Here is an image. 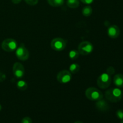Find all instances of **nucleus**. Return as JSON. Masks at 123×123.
I'll list each match as a JSON object with an SVG mask.
<instances>
[{
	"label": "nucleus",
	"instance_id": "f257e3e1",
	"mask_svg": "<svg viewBox=\"0 0 123 123\" xmlns=\"http://www.w3.org/2000/svg\"><path fill=\"white\" fill-rule=\"evenodd\" d=\"M123 97V92L118 88H112L107 90L105 92V97L112 103L120 102Z\"/></svg>",
	"mask_w": 123,
	"mask_h": 123
},
{
	"label": "nucleus",
	"instance_id": "f03ea898",
	"mask_svg": "<svg viewBox=\"0 0 123 123\" xmlns=\"http://www.w3.org/2000/svg\"><path fill=\"white\" fill-rule=\"evenodd\" d=\"M85 96L91 101H98L103 99V93L100 90L94 87L88 88L85 91Z\"/></svg>",
	"mask_w": 123,
	"mask_h": 123
},
{
	"label": "nucleus",
	"instance_id": "7ed1b4c3",
	"mask_svg": "<svg viewBox=\"0 0 123 123\" xmlns=\"http://www.w3.org/2000/svg\"><path fill=\"white\" fill-rule=\"evenodd\" d=\"M1 48L4 51L7 52H12L16 50L18 44L15 40L13 38H7L2 42Z\"/></svg>",
	"mask_w": 123,
	"mask_h": 123
},
{
	"label": "nucleus",
	"instance_id": "20e7f679",
	"mask_svg": "<svg viewBox=\"0 0 123 123\" xmlns=\"http://www.w3.org/2000/svg\"><path fill=\"white\" fill-rule=\"evenodd\" d=\"M98 87L102 89L107 88L111 84V78L108 73H102L99 76L97 81Z\"/></svg>",
	"mask_w": 123,
	"mask_h": 123
},
{
	"label": "nucleus",
	"instance_id": "39448f33",
	"mask_svg": "<svg viewBox=\"0 0 123 123\" xmlns=\"http://www.w3.org/2000/svg\"><path fill=\"white\" fill-rule=\"evenodd\" d=\"M66 45H67L66 41L60 37L54 38L50 43V46L52 49L57 52L63 50L66 48Z\"/></svg>",
	"mask_w": 123,
	"mask_h": 123
},
{
	"label": "nucleus",
	"instance_id": "423d86ee",
	"mask_svg": "<svg viewBox=\"0 0 123 123\" xmlns=\"http://www.w3.org/2000/svg\"><path fill=\"white\" fill-rule=\"evenodd\" d=\"M93 50V46L92 43L88 41L81 42L78 46V52L79 54L82 55H87L91 54Z\"/></svg>",
	"mask_w": 123,
	"mask_h": 123
},
{
	"label": "nucleus",
	"instance_id": "0eeeda50",
	"mask_svg": "<svg viewBox=\"0 0 123 123\" xmlns=\"http://www.w3.org/2000/svg\"><path fill=\"white\" fill-rule=\"evenodd\" d=\"M16 55L19 60L21 61H26L29 58L30 53L24 44L21 43L16 50Z\"/></svg>",
	"mask_w": 123,
	"mask_h": 123
},
{
	"label": "nucleus",
	"instance_id": "6e6552de",
	"mask_svg": "<svg viewBox=\"0 0 123 123\" xmlns=\"http://www.w3.org/2000/svg\"><path fill=\"white\" fill-rule=\"evenodd\" d=\"M56 79L61 84H66V83L69 82L72 79V74L70 71L61 70L58 73L56 76Z\"/></svg>",
	"mask_w": 123,
	"mask_h": 123
},
{
	"label": "nucleus",
	"instance_id": "1a4fd4ad",
	"mask_svg": "<svg viewBox=\"0 0 123 123\" xmlns=\"http://www.w3.org/2000/svg\"><path fill=\"white\" fill-rule=\"evenodd\" d=\"M13 73L14 76L18 79L22 78L25 74L24 66L20 62H15L13 66Z\"/></svg>",
	"mask_w": 123,
	"mask_h": 123
},
{
	"label": "nucleus",
	"instance_id": "9d476101",
	"mask_svg": "<svg viewBox=\"0 0 123 123\" xmlns=\"http://www.w3.org/2000/svg\"><path fill=\"white\" fill-rule=\"evenodd\" d=\"M120 34V28L115 25H112L108 29V35L110 38H117L118 37Z\"/></svg>",
	"mask_w": 123,
	"mask_h": 123
},
{
	"label": "nucleus",
	"instance_id": "9b49d317",
	"mask_svg": "<svg viewBox=\"0 0 123 123\" xmlns=\"http://www.w3.org/2000/svg\"><path fill=\"white\" fill-rule=\"evenodd\" d=\"M97 102L96 107L99 111H106L109 109V105L106 101L101 99L100 100L97 101Z\"/></svg>",
	"mask_w": 123,
	"mask_h": 123
},
{
	"label": "nucleus",
	"instance_id": "f8f14e48",
	"mask_svg": "<svg viewBox=\"0 0 123 123\" xmlns=\"http://www.w3.org/2000/svg\"><path fill=\"white\" fill-rule=\"evenodd\" d=\"M114 84L118 88L123 87V74H117L114 76Z\"/></svg>",
	"mask_w": 123,
	"mask_h": 123
},
{
	"label": "nucleus",
	"instance_id": "ddd939ff",
	"mask_svg": "<svg viewBox=\"0 0 123 123\" xmlns=\"http://www.w3.org/2000/svg\"><path fill=\"white\" fill-rule=\"evenodd\" d=\"M47 1L50 6L57 7L62 6L64 3L65 0H47Z\"/></svg>",
	"mask_w": 123,
	"mask_h": 123
},
{
	"label": "nucleus",
	"instance_id": "4468645a",
	"mask_svg": "<svg viewBox=\"0 0 123 123\" xmlns=\"http://www.w3.org/2000/svg\"><path fill=\"white\" fill-rule=\"evenodd\" d=\"M67 5L71 8H78L79 6V0H67Z\"/></svg>",
	"mask_w": 123,
	"mask_h": 123
},
{
	"label": "nucleus",
	"instance_id": "2eb2a0df",
	"mask_svg": "<svg viewBox=\"0 0 123 123\" xmlns=\"http://www.w3.org/2000/svg\"><path fill=\"white\" fill-rule=\"evenodd\" d=\"M82 14L84 16L88 17L91 15L92 13V7L90 6H86L83 8L82 11Z\"/></svg>",
	"mask_w": 123,
	"mask_h": 123
},
{
	"label": "nucleus",
	"instance_id": "dca6fc26",
	"mask_svg": "<svg viewBox=\"0 0 123 123\" xmlns=\"http://www.w3.org/2000/svg\"><path fill=\"white\" fill-rule=\"evenodd\" d=\"M17 87L20 91H25L28 88V84L25 80H20L17 82Z\"/></svg>",
	"mask_w": 123,
	"mask_h": 123
},
{
	"label": "nucleus",
	"instance_id": "f3484780",
	"mask_svg": "<svg viewBox=\"0 0 123 123\" xmlns=\"http://www.w3.org/2000/svg\"><path fill=\"white\" fill-rule=\"evenodd\" d=\"M80 67L78 64L73 63L70 66V72L73 73V74H76V73L79 72V71L80 70Z\"/></svg>",
	"mask_w": 123,
	"mask_h": 123
},
{
	"label": "nucleus",
	"instance_id": "a211bd4d",
	"mask_svg": "<svg viewBox=\"0 0 123 123\" xmlns=\"http://www.w3.org/2000/svg\"><path fill=\"white\" fill-rule=\"evenodd\" d=\"M79 55V52L77 51L76 50H72L71 51H70L69 54H68V56H69L71 60H76V59L78 58Z\"/></svg>",
	"mask_w": 123,
	"mask_h": 123
},
{
	"label": "nucleus",
	"instance_id": "6ab92c4d",
	"mask_svg": "<svg viewBox=\"0 0 123 123\" xmlns=\"http://www.w3.org/2000/svg\"><path fill=\"white\" fill-rule=\"evenodd\" d=\"M24 1L30 6H36L38 2V0H24Z\"/></svg>",
	"mask_w": 123,
	"mask_h": 123
},
{
	"label": "nucleus",
	"instance_id": "aec40b11",
	"mask_svg": "<svg viewBox=\"0 0 123 123\" xmlns=\"http://www.w3.org/2000/svg\"><path fill=\"white\" fill-rule=\"evenodd\" d=\"M116 115L120 120H123V110L122 109H118L116 112Z\"/></svg>",
	"mask_w": 123,
	"mask_h": 123
},
{
	"label": "nucleus",
	"instance_id": "412c9836",
	"mask_svg": "<svg viewBox=\"0 0 123 123\" xmlns=\"http://www.w3.org/2000/svg\"><path fill=\"white\" fill-rule=\"evenodd\" d=\"M21 123H32V119L29 117H25L22 120Z\"/></svg>",
	"mask_w": 123,
	"mask_h": 123
},
{
	"label": "nucleus",
	"instance_id": "4be33fe9",
	"mask_svg": "<svg viewBox=\"0 0 123 123\" xmlns=\"http://www.w3.org/2000/svg\"><path fill=\"white\" fill-rule=\"evenodd\" d=\"M115 73V69L113 67H109L107 68V73L110 76L112 75Z\"/></svg>",
	"mask_w": 123,
	"mask_h": 123
},
{
	"label": "nucleus",
	"instance_id": "5701e85b",
	"mask_svg": "<svg viewBox=\"0 0 123 123\" xmlns=\"http://www.w3.org/2000/svg\"><path fill=\"white\" fill-rule=\"evenodd\" d=\"M94 0H80L82 3L85 4H91L94 2Z\"/></svg>",
	"mask_w": 123,
	"mask_h": 123
},
{
	"label": "nucleus",
	"instance_id": "b1692460",
	"mask_svg": "<svg viewBox=\"0 0 123 123\" xmlns=\"http://www.w3.org/2000/svg\"><path fill=\"white\" fill-rule=\"evenodd\" d=\"M22 1V0H12V2L14 4H18Z\"/></svg>",
	"mask_w": 123,
	"mask_h": 123
},
{
	"label": "nucleus",
	"instance_id": "393cba45",
	"mask_svg": "<svg viewBox=\"0 0 123 123\" xmlns=\"http://www.w3.org/2000/svg\"><path fill=\"white\" fill-rule=\"evenodd\" d=\"M74 123H82V122H81V121H76V122H74Z\"/></svg>",
	"mask_w": 123,
	"mask_h": 123
},
{
	"label": "nucleus",
	"instance_id": "a878e982",
	"mask_svg": "<svg viewBox=\"0 0 123 123\" xmlns=\"http://www.w3.org/2000/svg\"><path fill=\"white\" fill-rule=\"evenodd\" d=\"M1 109H2V106H1V105H0V111L1 110Z\"/></svg>",
	"mask_w": 123,
	"mask_h": 123
},
{
	"label": "nucleus",
	"instance_id": "bb28decb",
	"mask_svg": "<svg viewBox=\"0 0 123 123\" xmlns=\"http://www.w3.org/2000/svg\"><path fill=\"white\" fill-rule=\"evenodd\" d=\"M123 123V120H122V121H121V123Z\"/></svg>",
	"mask_w": 123,
	"mask_h": 123
}]
</instances>
